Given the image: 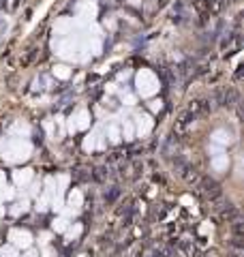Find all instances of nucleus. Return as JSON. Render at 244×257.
Here are the masks:
<instances>
[{
  "mask_svg": "<svg viewBox=\"0 0 244 257\" xmlns=\"http://www.w3.org/2000/svg\"><path fill=\"white\" fill-rule=\"evenodd\" d=\"M197 189L199 193L206 197V200H210V202H214V200H219L221 197V186H219V182H216L214 178H208V176H204V178H199L197 182Z\"/></svg>",
  "mask_w": 244,
  "mask_h": 257,
  "instance_id": "1",
  "label": "nucleus"
}]
</instances>
